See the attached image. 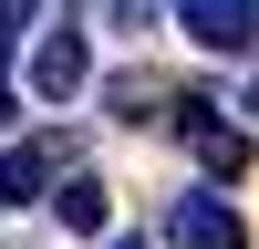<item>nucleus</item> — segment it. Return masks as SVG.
<instances>
[{"instance_id": "3", "label": "nucleus", "mask_w": 259, "mask_h": 249, "mask_svg": "<svg viewBox=\"0 0 259 249\" xmlns=\"http://www.w3.org/2000/svg\"><path fill=\"white\" fill-rule=\"evenodd\" d=\"M177 31L197 52H249L259 42V0H177Z\"/></svg>"}, {"instance_id": "11", "label": "nucleus", "mask_w": 259, "mask_h": 249, "mask_svg": "<svg viewBox=\"0 0 259 249\" xmlns=\"http://www.w3.org/2000/svg\"><path fill=\"white\" fill-rule=\"evenodd\" d=\"M11 114H21V104H11V94H0V124H11Z\"/></svg>"}, {"instance_id": "4", "label": "nucleus", "mask_w": 259, "mask_h": 249, "mask_svg": "<svg viewBox=\"0 0 259 249\" xmlns=\"http://www.w3.org/2000/svg\"><path fill=\"white\" fill-rule=\"evenodd\" d=\"M177 135L207 156V177H239V166H249V135H239V124H218V104H197V94L177 104Z\"/></svg>"}, {"instance_id": "10", "label": "nucleus", "mask_w": 259, "mask_h": 249, "mask_svg": "<svg viewBox=\"0 0 259 249\" xmlns=\"http://www.w3.org/2000/svg\"><path fill=\"white\" fill-rule=\"evenodd\" d=\"M104 249H156V239H104Z\"/></svg>"}, {"instance_id": "1", "label": "nucleus", "mask_w": 259, "mask_h": 249, "mask_svg": "<svg viewBox=\"0 0 259 249\" xmlns=\"http://www.w3.org/2000/svg\"><path fill=\"white\" fill-rule=\"evenodd\" d=\"M166 239L177 249H249V228H239V208H228L218 187H187V197L166 208Z\"/></svg>"}, {"instance_id": "6", "label": "nucleus", "mask_w": 259, "mask_h": 249, "mask_svg": "<svg viewBox=\"0 0 259 249\" xmlns=\"http://www.w3.org/2000/svg\"><path fill=\"white\" fill-rule=\"evenodd\" d=\"M52 218H62V228H83V239H94V228L114 218V197H104V177H62V187H52Z\"/></svg>"}, {"instance_id": "12", "label": "nucleus", "mask_w": 259, "mask_h": 249, "mask_svg": "<svg viewBox=\"0 0 259 249\" xmlns=\"http://www.w3.org/2000/svg\"><path fill=\"white\" fill-rule=\"evenodd\" d=\"M249 114H259V83H249Z\"/></svg>"}, {"instance_id": "2", "label": "nucleus", "mask_w": 259, "mask_h": 249, "mask_svg": "<svg viewBox=\"0 0 259 249\" xmlns=\"http://www.w3.org/2000/svg\"><path fill=\"white\" fill-rule=\"evenodd\" d=\"M83 83H94V42H83V31H41L31 42V94L41 104H73Z\"/></svg>"}, {"instance_id": "9", "label": "nucleus", "mask_w": 259, "mask_h": 249, "mask_svg": "<svg viewBox=\"0 0 259 249\" xmlns=\"http://www.w3.org/2000/svg\"><path fill=\"white\" fill-rule=\"evenodd\" d=\"M104 11H114V21H124V31H135V21H145V0H104Z\"/></svg>"}, {"instance_id": "5", "label": "nucleus", "mask_w": 259, "mask_h": 249, "mask_svg": "<svg viewBox=\"0 0 259 249\" xmlns=\"http://www.w3.org/2000/svg\"><path fill=\"white\" fill-rule=\"evenodd\" d=\"M41 187H52V145H11L0 156V208H41Z\"/></svg>"}, {"instance_id": "8", "label": "nucleus", "mask_w": 259, "mask_h": 249, "mask_svg": "<svg viewBox=\"0 0 259 249\" xmlns=\"http://www.w3.org/2000/svg\"><path fill=\"white\" fill-rule=\"evenodd\" d=\"M21 31H41V0H0V42H21Z\"/></svg>"}, {"instance_id": "7", "label": "nucleus", "mask_w": 259, "mask_h": 249, "mask_svg": "<svg viewBox=\"0 0 259 249\" xmlns=\"http://www.w3.org/2000/svg\"><path fill=\"white\" fill-rule=\"evenodd\" d=\"M104 104H114V114H135V124H145V104H156V83H145V73H114V83H104Z\"/></svg>"}]
</instances>
